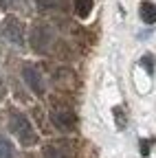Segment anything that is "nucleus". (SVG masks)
Wrapping results in <instances>:
<instances>
[{
    "label": "nucleus",
    "mask_w": 156,
    "mask_h": 158,
    "mask_svg": "<svg viewBox=\"0 0 156 158\" xmlns=\"http://www.w3.org/2000/svg\"><path fill=\"white\" fill-rule=\"evenodd\" d=\"M9 130L13 132V136H15L18 141H20V145H24V147H31V145L37 143L35 130L31 127L29 118H27L24 114H20V112H13V114H11V118H9Z\"/></svg>",
    "instance_id": "f257e3e1"
},
{
    "label": "nucleus",
    "mask_w": 156,
    "mask_h": 158,
    "mask_svg": "<svg viewBox=\"0 0 156 158\" xmlns=\"http://www.w3.org/2000/svg\"><path fill=\"white\" fill-rule=\"evenodd\" d=\"M51 121L55 123V127H60L62 132H70L75 127V114L70 108L66 106H53L51 110Z\"/></svg>",
    "instance_id": "f03ea898"
},
{
    "label": "nucleus",
    "mask_w": 156,
    "mask_h": 158,
    "mask_svg": "<svg viewBox=\"0 0 156 158\" xmlns=\"http://www.w3.org/2000/svg\"><path fill=\"white\" fill-rule=\"evenodd\" d=\"M2 33L13 44H20V46L24 44V24L18 18H7V22L2 24Z\"/></svg>",
    "instance_id": "7ed1b4c3"
},
{
    "label": "nucleus",
    "mask_w": 156,
    "mask_h": 158,
    "mask_svg": "<svg viewBox=\"0 0 156 158\" xmlns=\"http://www.w3.org/2000/svg\"><path fill=\"white\" fill-rule=\"evenodd\" d=\"M44 158H75V149L66 141H55L44 145Z\"/></svg>",
    "instance_id": "20e7f679"
},
{
    "label": "nucleus",
    "mask_w": 156,
    "mask_h": 158,
    "mask_svg": "<svg viewBox=\"0 0 156 158\" xmlns=\"http://www.w3.org/2000/svg\"><path fill=\"white\" fill-rule=\"evenodd\" d=\"M22 77H24V81L29 84V88L35 92V94H44V79L40 75V70H37L35 66L27 64L22 68Z\"/></svg>",
    "instance_id": "39448f33"
},
{
    "label": "nucleus",
    "mask_w": 156,
    "mask_h": 158,
    "mask_svg": "<svg viewBox=\"0 0 156 158\" xmlns=\"http://www.w3.org/2000/svg\"><path fill=\"white\" fill-rule=\"evenodd\" d=\"M51 31L46 29V27H35V31H33V48L35 51H40V53H44L46 48H48V44H51Z\"/></svg>",
    "instance_id": "423d86ee"
},
{
    "label": "nucleus",
    "mask_w": 156,
    "mask_h": 158,
    "mask_svg": "<svg viewBox=\"0 0 156 158\" xmlns=\"http://www.w3.org/2000/svg\"><path fill=\"white\" fill-rule=\"evenodd\" d=\"M139 13H141V20H143L145 24H154V22H156V5H152V2H141Z\"/></svg>",
    "instance_id": "0eeeda50"
},
{
    "label": "nucleus",
    "mask_w": 156,
    "mask_h": 158,
    "mask_svg": "<svg viewBox=\"0 0 156 158\" xmlns=\"http://www.w3.org/2000/svg\"><path fill=\"white\" fill-rule=\"evenodd\" d=\"M92 11V0H75V13L79 18H88Z\"/></svg>",
    "instance_id": "6e6552de"
},
{
    "label": "nucleus",
    "mask_w": 156,
    "mask_h": 158,
    "mask_svg": "<svg viewBox=\"0 0 156 158\" xmlns=\"http://www.w3.org/2000/svg\"><path fill=\"white\" fill-rule=\"evenodd\" d=\"M0 158H15V149L11 145L9 138H5L0 134Z\"/></svg>",
    "instance_id": "1a4fd4ad"
},
{
    "label": "nucleus",
    "mask_w": 156,
    "mask_h": 158,
    "mask_svg": "<svg viewBox=\"0 0 156 158\" xmlns=\"http://www.w3.org/2000/svg\"><path fill=\"white\" fill-rule=\"evenodd\" d=\"M141 66H145V70L152 75V73H154V57H152V55H145V57L141 59Z\"/></svg>",
    "instance_id": "9d476101"
},
{
    "label": "nucleus",
    "mask_w": 156,
    "mask_h": 158,
    "mask_svg": "<svg viewBox=\"0 0 156 158\" xmlns=\"http://www.w3.org/2000/svg\"><path fill=\"white\" fill-rule=\"evenodd\" d=\"M37 5H40V9H46L53 5V0H37Z\"/></svg>",
    "instance_id": "9b49d317"
},
{
    "label": "nucleus",
    "mask_w": 156,
    "mask_h": 158,
    "mask_svg": "<svg viewBox=\"0 0 156 158\" xmlns=\"http://www.w3.org/2000/svg\"><path fill=\"white\" fill-rule=\"evenodd\" d=\"M9 2H11V0H0V7L7 9V7H9Z\"/></svg>",
    "instance_id": "f8f14e48"
}]
</instances>
